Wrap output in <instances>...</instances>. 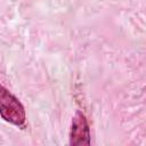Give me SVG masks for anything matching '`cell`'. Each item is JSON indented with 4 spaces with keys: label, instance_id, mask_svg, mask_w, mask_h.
<instances>
[{
    "label": "cell",
    "instance_id": "cell-2",
    "mask_svg": "<svg viewBox=\"0 0 146 146\" xmlns=\"http://www.w3.org/2000/svg\"><path fill=\"white\" fill-rule=\"evenodd\" d=\"M70 144L71 145H89L90 144V130L88 121L83 113L76 112L71 124L70 130Z\"/></svg>",
    "mask_w": 146,
    "mask_h": 146
},
{
    "label": "cell",
    "instance_id": "cell-1",
    "mask_svg": "<svg viewBox=\"0 0 146 146\" xmlns=\"http://www.w3.org/2000/svg\"><path fill=\"white\" fill-rule=\"evenodd\" d=\"M0 114L3 120L17 127L25 125V110L22 103L3 86L0 91Z\"/></svg>",
    "mask_w": 146,
    "mask_h": 146
}]
</instances>
